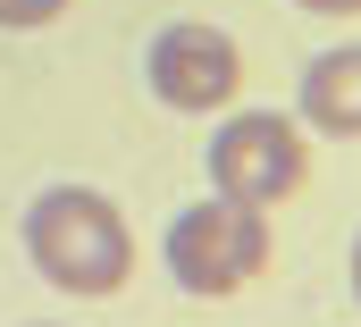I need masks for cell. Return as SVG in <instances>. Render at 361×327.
I'll list each match as a JSON object with an SVG mask.
<instances>
[{
    "instance_id": "1",
    "label": "cell",
    "mask_w": 361,
    "mask_h": 327,
    "mask_svg": "<svg viewBox=\"0 0 361 327\" xmlns=\"http://www.w3.org/2000/svg\"><path fill=\"white\" fill-rule=\"evenodd\" d=\"M25 260L59 285V294H118L135 277V235H126V210L92 185H51L34 193L25 210Z\"/></svg>"
},
{
    "instance_id": "2",
    "label": "cell",
    "mask_w": 361,
    "mask_h": 327,
    "mask_svg": "<svg viewBox=\"0 0 361 327\" xmlns=\"http://www.w3.org/2000/svg\"><path fill=\"white\" fill-rule=\"evenodd\" d=\"M261 269H269V210L210 193V202H193V210L169 218V277L193 302H227Z\"/></svg>"
},
{
    "instance_id": "3",
    "label": "cell",
    "mask_w": 361,
    "mask_h": 327,
    "mask_svg": "<svg viewBox=\"0 0 361 327\" xmlns=\"http://www.w3.org/2000/svg\"><path fill=\"white\" fill-rule=\"evenodd\" d=\"M302 176H311V143L277 109H235L210 143V193H227V202L277 210V202L302 193Z\"/></svg>"
},
{
    "instance_id": "4",
    "label": "cell",
    "mask_w": 361,
    "mask_h": 327,
    "mask_svg": "<svg viewBox=\"0 0 361 327\" xmlns=\"http://www.w3.org/2000/svg\"><path fill=\"white\" fill-rule=\"evenodd\" d=\"M143 76H152V92H160L169 109L210 118V109L235 101V84H244V51H235V34H219V25H169V34H152Z\"/></svg>"
},
{
    "instance_id": "5",
    "label": "cell",
    "mask_w": 361,
    "mask_h": 327,
    "mask_svg": "<svg viewBox=\"0 0 361 327\" xmlns=\"http://www.w3.org/2000/svg\"><path fill=\"white\" fill-rule=\"evenodd\" d=\"M302 126L319 135H361V42H336L302 68Z\"/></svg>"
},
{
    "instance_id": "6",
    "label": "cell",
    "mask_w": 361,
    "mask_h": 327,
    "mask_svg": "<svg viewBox=\"0 0 361 327\" xmlns=\"http://www.w3.org/2000/svg\"><path fill=\"white\" fill-rule=\"evenodd\" d=\"M59 8H68V0H0V25H8V34H34V25H51Z\"/></svg>"
},
{
    "instance_id": "7",
    "label": "cell",
    "mask_w": 361,
    "mask_h": 327,
    "mask_svg": "<svg viewBox=\"0 0 361 327\" xmlns=\"http://www.w3.org/2000/svg\"><path fill=\"white\" fill-rule=\"evenodd\" d=\"M294 8H311V17H361V0H294Z\"/></svg>"
},
{
    "instance_id": "8",
    "label": "cell",
    "mask_w": 361,
    "mask_h": 327,
    "mask_svg": "<svg viewBox=\"0 0 361 327\" xmlns=\"http://www.w3.org/2000/svg\"><path fill=\"white\" fill-rule=\"evenodd\" d=\"M353 294H361V235H353Z\"/></svg>"
}]
</instances>
